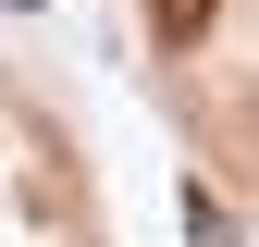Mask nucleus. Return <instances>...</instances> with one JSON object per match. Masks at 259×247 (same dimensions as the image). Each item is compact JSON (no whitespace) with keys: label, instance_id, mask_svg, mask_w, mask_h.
I'll list each match as a JSON object with an SVG mask.
<instances>
[{"label":"nucleus","instance_id":"f257e3e1","mask_svg":"<svg viewBox=\"0 0 259 247\" xmlns=\"http://www.w3.org/2000/svg\"><path fill=\"white\" fill-rule=\"evenodd\" d=\"M210 25V0H160V37H198Z\"/></svg>","mask_w":259,"mask_h":247}]
</instances>
